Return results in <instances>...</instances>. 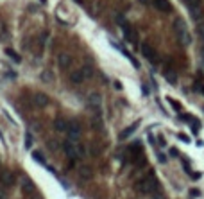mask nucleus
I'll use <instances>...</instances> for the list:
<instances>
[{"label": "nucleus", "instance_id": "nucleus-12", "mask_svg": "<svg viewBox=\"0 0 204 199\" xmlns=\"http://www.w3.org/2000/svg\"><path fill=\"white\" fill-rule=\"evenodd\" d=\"M0 183L4 187H13L14 185V174L9 170V169H4L0 172Z\"/></svg>", "mask_w": 204, "mask_h": 199}, {"label": "nucleus", "instance_id": "nucleus-14", "mask_svg": "<svg viewBox=\"0 0 204 199\" xmlns=\"http://www.w3.org/2000/svg\"><path fill=\"white\" fill-rule=\"evenodd\" d=\"M88 104L92 106L93 109H97V111H100V106H102V97L97 93V92H92L88 95Z\"/></svg>", "mask_w": 204, "mask_h": 199}, {"label": "nucleus", "instance_id": "nucleus-7", "mask_svg": "<svg viewBox=\"0 0 204 199\" xmlns=\"http://www.w3.org/2000/svg\"><path fill=\"white\" fill-rule=\"evenodd\" d=\"M81 133H82L81 124H79L77 120H70V124H68V131H66L68 138H70V140H75V142H79V138H81Z\"/></svg>", "mask_w": 204, "mask_h": 199}, {"label": "nucleus", "instance_id": "nucleus-9", "mask_svg": "<svg viewBox=\"0 0 204 199\" xmlns=\"http://www.w3.org/2000/svg\"><path fill=\"white\" fill-rule=\"evenodd\" d=\"M21 190H24L25 195H38V192H36V185L32 183L31 178H27V176H24V178H21Z\"/></svg>", "mask_w": 204, "mask_h": 199}, {"label": "nucleus", "instance_id": "nucleus-35", "mask_svg": "<svg viewBox=\"0 0 204 199\" xmlns=\"http://www.w3.org/2000/svg\"><path fill=\"white\" fill-rule=\"evenodd\" d=\"M0 199H7V195H6V194H4L2 190H0Z\"/></svg>", "mask_w": 204, "mask_h": 199}, {"label": "nucleus", "instance_id": "nucleus-10", "mask_svg": "<svg viewBox=\"0 0 204 199\" xmlns=\"http://www.w3.org/2000/svg\"><path fill=\"white\" fill-rule=\"evenodd\" d=\"M32 102H34V106H36V108H47V106L50 104V99H49V95H47V93L38 92V93H34V95H32Z\"/></svg>", "mask_w": 204, "mask_h": 199}, {"label": "nucleus", "instance_id": "nucleus-32", "mask_svg": "<svg viewBox=\"0 0 204 199\" xmlns=\"http://www.w3.org/2000/svg\"><path fill=\"white\" fill-rule=\"evenodd\" d=\"M152 199H163V195H161V194H160V192H156V194H154V197H152Z\"/></svg>", "mask_w": 204, "mask_h": 199}, {"label": "nucleus", "instance_id": "nucleus-31", "mask_svg": "<svg viewBox=\"0 0 204 199\" xmlns=\"http://www.w3.org/2000/svg\"><path fill=\"white\" fill-rule=\"evenodd\" d=\"M157 144H160V145H165V138L160 135V138H157Z\"/></svg>", "mask_w": 204, "mask_h": 199}, {"label": "nucleus", "instance_id": "nucleus-11", "mask_svg": "<svg viewBox=\"0 0 204 199\" xmlns=\"http://www.w3.org/2000/svg\"><path fill=\"white\" fill-rule=\"evenodd\" d=\"M109 43H111V45H113V47H115L117 50H120V52H122V54H124V56H125V57H127V59H129L131 63H132V66H136V68H138V66H140V65H138V61H136V59H134V56H132L131 52H127V50H125V49H124V47L120 45V43H118V41H115V40H109Z\"/></svg>", "mask_w": 204, "mask_h": 199}, {"label": "nucleus", "instance_id": "nucleus-3", "mask_svg": "<svg viewBox=\"0 0 204 199\" xmlns=\"http://www.w3.org/2000/svg\"><path fill=\"white\" fill-rule=\"evenodd\" d=\"M136 192H140L142 195H147V194H152L156 188H157V180H156V176L154 174H149L145 176V178H142L138 183L134 185Z\"/></svg>", "mask_w": 204, "mask_h": 199}, {"label": "nucleus", "instance_id": "nucleus-21", "mask_svg": "<svg viewBox=\"0 0 204 199\" xmlns=\"http://www.w3.org/2000/svg\"><path fill=\"white\" fill-rule=\"evenodd\" d=\"M32 160L38 162V163H41V165H45V167H49L47 158H45V154H43L41 151H32Z\"/></svg>", "mask_w": 204, "mask_h": 199}, {"label": "nucleus", "instance_id": "nucleus-34", "mask_svg": "<svg viewBox=\"0 0 204 199\" xmlns=\"http://www.w3.org/2000/svg\"><path fill=\"white\" fill-rule=\"evenodd\" d=\"M24 199H38V195H24Z\"/></svg>", "mask_w": 204, "mask_h": 199}, {"label": "nucleus", "instance_id": "nucleus-17", "mask_svg": "<svg viewBox=\"0 0 204 199\" xmlns=\"http://www.w3.org/2000/svg\"><path fill=\"white\" fill-rule=\"evenodd\" d=\"M152 6L161 13H170L172 11V4L168 0H152Z\"/></svg>", "mask_w": 204, "mask_h": 199}, {"label": "nucleus", "instance_id": "nucleus-30", "mask_svg": "<svg viewBox=\"0 0 204 199\" xmlns=\"http://www.w3.org/2000/svg\"><path fill=\"white\" fill-rule=\"evenodd\" d=\"M200 176H202L200 172H192V178H193V180H199V178H200Z\"/></svg>", "mask_w": 204, "mask_h": 199}, {"label": "nucleus", "instance_id": "nucleus-8", "mask_svg": "<svg viewBox=\"0 0 204 199\" xmlns=\"http://www.w3.org/2000/svg\"><path fill=\"white\" fill-rule=\"evenodd\" d=\"M185 4H186L190 14H192L195 20H199V18L202 16V6H200V0H185Z\"/></svg>", "mask_w": 204, "mask_h": 199}, {"label": "nucleus", "instance_id": "nucleus-26", "mask_svg": "<svg viewBox=\"0 0 204 199\" xmlns=\"http://www.w3.org/2000/svg\"><path fill=\"white\" fill-rule=\"evenodd\" d=\"M179 140H181V142H185V144H190V138L185 135V133H181V135H179Z\"/></svg>", "mask_w": 204, "mask_h": 199}, {"label": "nucleus", "instance_id": "nucleus-33", "mask_svg": "<svg viewBox=\"0 0 204 199\" xmlns=\"http://www.w3.org/2000/svg\"><path fill=\"white\" fill-rule=\"evenodd\" d=\"M170 154H172V156H177V149L172 147V149H170Z\"/></svg>", "mask_w": 204, "mask_h": 199}, {"label": "nucleus", "instance_id": "nucleus-36", "mask_svg": "<svg viewBox=\"0 0 204 199\" xmlns=\"http://www.w3.org/2000/svg\"><path fill=\"white\" fill-rule=\"evenodd\" d=\"M200 92H202V95H204V83L200 84Z\"/></svg>", "mask_w": 204, "mask_h": 199}, {"label": "nucleus", "instance_id": "nucleus-4", "mask_svg": "<svg viewBox=\"0 0 204 199\" xmlns=\"http://www.w3.org/2000/svg\"><path fill=\"white\" fill-rule=\"evenodd\" d=\"M92 77H93V68L89 65H82L81 68L70 72V83L72 84H81V83L92 79Z\"/></svg>", "mask_w": 204, "mask_h": 199}, {"label": "nucleus", "instance_id": "nucleus-13", "mask_svg": "<svg viewBox=\"0 0 204 199\" xmlns=\"http://www.w3.org/2000/svg\"><path fill=\"white\" fill-rule=\"evenodd\" d=\"M77 172H79V178H81L82 181H92V180H93V170H92V167H89V165H81Z\"/></svg>", "mask_w": 204, "mask_h": 199}, {"label": "nucleus", "instance_id": "nucleus-27", "mask_svg": "<svg viewBox=\"0 0 204 199\" xmlns=\"http://www.w3.org/2000/svg\"><path fill=\"white\" fill-rule=\"evenodd\" d=\"M190 194H192V197H199V195H200V192H199L197 188H193V190H190Z\"/></svg>", "mask_w": 204, "mask_h": 199}, {"label": "nucleus", "instance_id": "nucleus-16", "mask_svg": "<svg viewBox=\"0 0 204 199\" xmlns=\"http://www.w3.org/2000/svg\"><path fill=\"white\" fill-rule=\"evenodd\" d=\"M57 65L61 66L63 70H66L68 66L72 65V56L68 54V52H59V56H57Z\"/></svg>", "mask_w": 204, "mask_h": 199}, {"label": "nucleus", "instance_id": "nucleus-39", "mask_svg": "<svg viewBox=\"0 0 204 199\" xmlns=\"http://www.w3.org/2000/svg\"><path fill=\"white\" fill-rule=\"evenodd\" d=\"M41 2H43V4H45V2H47V0H41Z\"/></svg>", "mask_w": 204, "mask_h": 199}, {"label": "nucleus", "instance_id": "nucleus-29", "mask_svg": "<svg viewBox=\"0 0 204 199\" xmlns=\"http://www.w3.org/2000/svg\"><path fill=\"white\" fill-rule=\"evenodd\" d=\"M31 142H32V138H31V135H27V138H25V147H31Z\"/></svg>", "mask_w": 204, "mask_h": 199}, {"label": "nucleus", "instance_id": "nucleus-1", "mask_svg": "<svg viewBox=\"0 0 204 199\" xmlns=\"http://www.w3.org/2000/svg\"><path fill=\"white\" fill-rule=\"evenodd\" d=\"M63 151L72 162H79V160H82L86 156V147L82 144L75 142V140H70V138H66L63 142Z\"/></svg>", "mask_w": 204, "mask_h": 199}, {"label": "nucleus", "instance_id": "nucleus-38", "mask_svg": "<svg viewBox=\"0 0 204 199\" xmlns=\"http://www.w3.org/2000/svg\"><path fill=\"white\" fill-rule=\"evenodd\" d=\"M140 2H142V4H147V2H149V0H140Z\"/></svg>", "mask_w": 204, "mask_h": 199}, {"label": "nucleus", "instance_id": "nucleus-2", "mask_svg": "<svg viewBox=\"0 0 204 199\" xmlns=\"http://www.w3.org/2000/svg\"><path fill=\"white\" fill-rule=\"evenodd\" d=\"M174 32H175V38L179 40V43L183 47H188L192 43V36H190V31L186 27V22L181 20V18H175L174 20Z\"/></svg>", "mask_w": 204, "mask_h": 199}, {"label": "nucleus", "instance_id": "nucleus-20", "mask_svg": "<svg viewBox=\"0 0 204 199\" xmlns=\"http://www.w3.org/2000/svg\"><path fill=\"white\" fill-rule=\"evenodd\" d=\"M136 129H138V122H134V124H131L129 127H125V129L122 131V135H120V140H125V138H129V136L132 135V133H134Z\"/></svg>", "mask_w": 204, "mask_h": 199}, {"label": "nucleus", "instance_id": "nucleus-24", "mask_svg": "<svg viewBox=\"0 0 204 199\" xmlns=\"http://www.w3.org/2000/svg\"><path fill=\"white\" fill-rule=\"evenodd\" d=\"M41 79H43V83H50V81H52V74H50V72H43V74H41Z\"/></svg>", "mask_w": 204, "mask_h": 199}, {"label": "nucleus", "instance_id": "nucleus-25", "mask_svg": "<svg viewBox=\"0 0 204 199\" xmlns=\"http://www.w3.org/2000/svg\"><path fill=\"white\" fill-rule=\"evenodd\" d=\"M197 32H199V36L204 40V22H200V24L197 25Z\"/></svg>", "mask_w": 204, "mask_h": 199}, {"label": "nucleus", "instance_id": "nucleus-28", "mask_svg": "<svg viewBox=\"0 0 204 199\" xmlns=\"http://www.w3.org/2000/svg\"><path fill=\"white\" fill-rule=\"evenodd\" d=\"M157 160H160L161 163H163V162H167V158H165V154H161V152H157Z\"/></svg>", "mask_w": 204, "mask_h": 199}, {"label": "nucleus", "instance_id": "nucleus-23", "mask_svg": "<svg viewBox=\"0 0 204 199\" xmlns=\"http://www.w3.org/2000/svg\"><path fill=\"white\" fill-rule=\"evenodd\" d=\"M167 102L175 109V111H181V109H183V106H181V102L179 101H175V99H172V97H167Z\"/></svg>", "mask_w": 204, "mask_h": 199}, {"label": "nucleus", "instance_id": "nucleus-5", "mask_svg": "<svg viewBox=\"0 0 204 199\" xmlns=\"http://www.w3.org/2000/svg\"><path fill=\"white\" fill-rule=\"evenodd\" d=\"M140 49H142V54H143V56H145V57H147L152 65H157V63H160V54H157V50H156L154 47H150L147 41H143V43H142Z\"/></svg>", "mask_w": 204, "mask_h": 199}, {"label": "nucleus", "instance_id": "nucleus-19", "mask_svg": "<svg viewBox=\"0 0 204 199\" xmlns=\"http://www.w3.org/2000/svg\"><path fill=\"white\" fill-rule=\"evenodd\" d=\"M163 75H165V79H167L170 84H177V74H175L172 68H165V70H163Z\"/></svg>", "mask_w": 204, "mask_h": 199}, {"label": "nucleus", "instance_id": "nucleus-15", "mask_svg": "<svg viewBox=\"0 0 204 199\" xmlns=\"http://www.w3.org/2000/svg\"><path fill=\"white\" fill-rule=\"evenodd\" d=\"M127 151H129V158H131L132 162L140 160V156H142V144H140V142H134Z\"/></svg>", "mask_w": 204, "mask_h": 199}, {"label": "nucleus", "instance_id": "nucleus-22", "mask_svg": "<svg viewBox=\"0 0 204 199\" xmlns=\"http://www.w3.org/2000/svg\"><path fill=\"white\" fill-rule=\"evenodd\" d=\"M6 56L9 57V59H13L14 63H20L21 61V57H20V54H16L13 49H6Z\"/></svg>", "mask_w": 204, "mask_h": 199}, {"label": "nucleus", "instance_id": "nucleus-6", "mask_svg": "<svg viewBox=\"0 0 204 199\" xmlns=\"http://www.w3.org/2000/svg\"><path fill=\"white\" fill-rule=\"evenodd\" d=\"M118 20H120V29L124 32V38L127 41H131V43H136V29L129 24L127 20H122V18H118Z\"/></svg>", "mask_w": 204, "mask_h": 199}, {"label": "nucleus", "instance_id": "nucleus-37", "mask_svg": "<svg viewBox=\"0 0 204 199\" xmlns=\"http://www.w3.org/2000/svg\"><path fill=\"white\" fill-rule=\"evenodd\" d=\"M200 56H202V59H204V47L200 49Z\"/></svg>", "mask_w": 204, "mask_h": 199}, {"label": "nucleus", "instance_id": "nucleus-18", "mask_svg": "<svg viewBox=\"0 0 204 199\" xmlns=\"http://www.w3.org/2000/svg\"><path fill=\"white\" fill-rule=\"evenodd\" d=\"M68 120H64V119H56L54 120V129L56 131H59V133H66L68 131Z\"/></svg>", "mask_w": 204, "mask_h": 199}]
</instances>
